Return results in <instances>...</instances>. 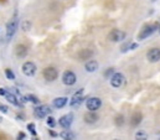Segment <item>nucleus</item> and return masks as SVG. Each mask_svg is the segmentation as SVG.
<instances>
[{
  "mask_svg": "<svg viewBox=\"0 0 160 140\" xmlns=\"http://www.w3.org/2000/svg\"><path fill=\"white\" fill-rule=\"evenodd\" d=\"M48 133H50V135H51V137H58V134H57V133H55L53 130H50Z\"/></svg>",
  "mask_w": 160,
  "mask_h": 140,
  "instance_id": "72a5a7b5",
  "label": "nucleus"
},
{
  "mask_svg": "<svg viewBox=\"0 0 160 140\" xmlns=\"http://www.w3.org/2000/svg\"><path fill=\"white\" fill-rule=\"evenodd\" d=\"M25 138H26V134H25V133L20 132V133L18 134V139H25Z\"/></svg>",
  "mask_w": 160,
  "mask_h": 140,
  "instance_id": "7c9ffc66",
  "label": "nucleus"
},
{
  "mask_svg": "<svg viewBox=\"0 0 160 140\" xmlns=\"http://www.w3.org/2000/svg\"><path fill=\"white\" fill-rule=\"evenodd\" d=\"M83 99H84V98H83V89H80V91H77V92L72 96L70 105L73 107V108H77V107H80V105L82 104Z\"/></svg>",
  "mask_w": 160,
  "mask_h": 140,
  "instance_id": "f8f14e48",
  "label": "nucleus"
},
{
  "mask_svg": "<svg viewBox=\"0 0 160 140\" xmlns=\"http://www.w3.org/2000/svg\"><path fill=\"white\" fill-rule=\"evenodd\" d=\"M67 101L68 99L66 97H58V98L53 99V107L57 108V109H61V108H63L65 105L67 104Z\"/></svg>",
  "mask_w": 160,
  "mask_h": 140,
  "instance_id": "dca6fc26",
  "label": "nucleus"
},
{
  "mask_svg": "<svg viewBox=\"0 0 160 140\" xmlns=\"http://www.w3.org/2000/svg\"><path fill=\"white\" fill-rule=\"evenodd\" d=\"M16 119L18 120H24V115H16Z\"/></svg>",
  "mask_w": 160,
  "mask_h": 140,
  "instance_id": "f704fd0d",
  "label": "nucleus"
},
{
  "mask_svg": "<svg viewBox=\"0 0 160 140\" xmlns=\"http://www.w3.org/2000/svg\"><path fill=\"white\" fill-rule=\"evenodd\" d=\"M58 137H60V138H62V139H66V140L75 139V134H73V133H71V132H68V130H65V132L60 133V134H58Z\"/></svg>",
  "mask_w": 160,
  "mask_h": 140,
  "instance_id": "6ab92c4d",
  "label": "nucleus"
},
{
  "mask_svg": "<svg viewBox=\"0 0 160 140\" xmlns=\"http://www.w3.org/2000/svg\"><path fill=\"white\" fill-rule=\"evenodd\" d=\"M72 122H73V114H72V113L65 114V115H62V117L58 119V124H60V127L63 128V129H68V128L72 125Z\"/></svg>",
  "mask_w": 160,
  "mask_h": 140,
  "instance_id": "9d476101",
  "label": "nucleus"
},
{
  "mask_svg": "<svg viewBox=\"0 0 160 140\" xmlns=\"http://www.w3.org/2000/svg\"><path fill=\"white\" fill-rule=\"evenodd\" d=\"M157 30H158V26L157 25H147V26H144L142 29V31L139 32V35H138V40L140 41V40H144V38L152 36Z\"/></svg>",
  "mask_w": 160,
  "mask_h": 140,
  "instance_id": "20e7f679",
  "label": "nucleus"
},
{
  "mask_svg": "<svg viewBox=\"0 0 160 140\" xmlns=\"http://www.w3.org/2000/svg\"><path fill=\"white\" fill-rule=\"evenodd\" d=\"M92 51H89V50H82L80 53V58L81 60H89V57L92 56Z\"/></svg>",
  "mask_w": 160,
  "mask_h": 140,
  "instance_id": "aec40b11",
  "label": "nucleus"
},
{
  "mask_svg": "<svg viewBox=\"0 0 160 140\" xmlns=\"http://www.w3.org/2000/svg\"><path fill=\"white\" fill-rule=\"evenodd\" d=\"M124 122H125V120H124V117H123L122 114L116 117V125H117V127H123V125H124Z\"/></svg>",
  "mask_w": 160,
  "mask_h": 140,
  "instance_id": "393cba45",
  "label": "nucleus"
},
{
  "mask_svg": "<svg viewBox=\"0 0 160 140\" xmlns=\"http://www.w3.org/2000/svg\"><path fill=\"white\" fill-rule=\"evenodd\" d=\"M42 76H43V78H45L47 82H53V81L57 79L58 72H57V70H56L55 67H46V68L43 70V72H42Z\"/></svg>",
  "mask_w": 160,
  "mask_h": 140,
  "instance_id": "39448f33",
  "label": "nucleus"
},
{
  "mask_svg": "<svg viewBox=\"0 0 160 140\" xmlns=\"http://www.w3.org/2000/svg\"><path fill=\"white\" fill-rule=\"evenodd\" d=\"M4 72H5V77L8 79H10V81H14L15 79V74H14V72L10 70V68H5Z\"/></svg>",
  "mask_w": 160,
  "mask_h": 140,
  "instance_id": "5701e85b",
  "label": "nucleus"
},
{
  "mask_svg": "<svg viewBox=\"0 0 160 140\" xmlns=\"http://www.w3.org/2000/svg\"><path fill=\"white\" fill-rule=\"evenodd\" d=\"M152 1H155V0H152Z\"/></svg>",
  "mask_w": 160,
  "mask_h": 140,
  "instance_id": "e433bc0d",
  "label": "nucleus"
},
{
  "mask_svg": "<svg viewBox=\"0 0 160 140\" xmlns=\"http://www.w3.org/2000/svg\"><path fill=\"white\" fill-rule=\"evenodd\" d=\"M84 68H86L87 72L93 73V72H96V71L98 70V62L94 61V60H88L86 62V65H84Z\"/></svg>",
  "mask_w": 160,
  "mask_h": 140,
  "instance_id": "4468645a",
  "label": "nucleus"
},
{
  "mask_svg": "<svg viewBox=\"0 0 160 140\" xmlns=\"http://www.w3.org/2000/svg\"><path fill=\"white\" fill-rule=\"evenodd\" d=\"M15 53H16L18 57L24 58V57H26V55H28V47H26L25 45H18L16 48H15Z\"/></svg>",
  "mask_w": 160,
  "mask_h": 140,
  "instance_id": "2eb2a0df",
  "label": "nucleus"
},
{
  "mask_svg": "<svg viewBox=\"0 0 160 140\" xmlns=\"http://www.w3.org/2000/svg\"><path fill=\"white\" fill-rule=\"evenodd\" d=\"M135 138H137V139L145 140V139H148V134H147L145 132H143V130H139V132L135 133Z\"/></svg>",
  "mask_w": 160,
  "mask_h": 140,
  "instance_id": "b1692460",
  "label": "nucleus"
},
{
  "mask_svg": "<svg viewBox=\"0 0 160 140\" xmlns=\"http://www.w3.org/2000/svg\"><path fill=\"white\" fill-rule=\"evenodd\" d=\"M50 113H51V108L46 104H40L39 107H36V108L34 109V115H35L38 119L46 118Z\"/></svg>",
  "mask_w": 160,
  "mask_h": 140,
  "instance_id": "7ed1b4c3",
  "label": "nucleus"
},
{
  "mask_svg": "<svg viewBox=\"0 0 160 140\" xmlns=\"http://www.w3.org/2000/svg\"><path fill=\"white\" fill-rule=\"evenodd\" d=\"M124 81H125V78H124V76L122 74V73H113L112 74V77H111V84H112V87H114V88H119L122 87L123 84H124Z\"/></svg>",
  "mask_w": 160,
  "mask_h": 140,
  "instance_id": "9b49d317",
  "label": "nucleus"
},
{
  "mask_svg": "<svg viewBox=\"0 0 160 140\" xmlns=\"http://www.w3.org/2000/svg\"><path fill=\"white\" fill-rule=\"evenodd\" d=\"M19 28V18H18V14L15 12L14 16L9 20V22L6 24V38L10 40L12 36L15 35L16 30Z\"/></svg>",
  "mask_w": 160,
  "mask_h": 140,
  "instance_id": "f257e3e1",
  "label": "nucleus"
},
{
  "mask_svg": "<svg viewBox=\"0 0 160 140\" xmlns=\"http://www.w3.org/2000/svg\"><path fill=\"white\" fill-rule=\"evenodd\" d=\"M6 92H8V91H6L5 88H0V96H5Z\"/></svg>",
  "mask_w": 160,
  "mask_h": 140,
  "instance_id": "473e14b6",
  "label": "nucleus"
},
{
  "mask_svg": "<svg viewBox=\"0 0 160 140\" xmlns=\"http://www.w3.org/2000/svg\"><path fill=\"white\" fill-rule=\"evenodd\" d=\"M28 129H29V132H30L34 137H36V130H35V124H34V123H29V124H28Z\"/></svg>",
  "mask_w": 160,
  "mask_h": 140,
  "instance_id": "bb28decb",
  "label": "nucleus"
},
{
  "mask_svg": "<svg viewBox=\"0 0 160 140\" xmlns=\"http://www.w3.org/2000/svg\"><path fill=\"white\" fill-rule=\"evenodd\" d=\"M129 47H130V41L129 42H125L123 46H122V48H120V51L123 52V53H125L128 50H129Z\"/></svg>",
  "mask_w": 160,
  "mask_h": 140,
  "instance_id": "cd10ccee",
  "label": "nucleus"
},
{
  "mask_svg": "<svg viewBox=\"0 0 160 140\" xmlns=\"http://www.w3.org/2000/svg\"><path fill=\"white\" fill-rule=\"evenodd\" d=\"M20 26H21V29H22L24 31H30V29H31V22L28 21V20H24V21L20 24Z\"/></svg>",
  "mask_w": 160,
  "mask_h": 140,
  "instance_id": "412c9836",
  "label": "nucleus"
},
{
  "mask_svg": "<svg viewBox=\"0 0 160 140\" xmlns=\"http://www.w3.org/2000/svg\"><path fill=\"white\" fill-rule=\"evenodd\" d=\"M142 119H143V117H142L140 113H134L133 117L130 118V124H132V127H138V125L142 123Z\"/></svg>",
  "mask_w": 160,
  "mask_h": 140,
  "instance_id": "f3484780",
  "label": "nucleus"
},
{
  "mask_svg": "<svg viewBox=\"0 0 160 140\" xmlns=\"http://www.w3.org/2000/svg\"><path fill=\"white\" fill-rule=\"evenodd\" d=\"M158 30H159V34H160V26H159V28H158Z\"/></svg>",
  "mask_w": 160,
  "mask_h": 140,
  "instance_id": "c9c22d12",
  "label": "nucleus"
},
{
  "mask_svg": "<svg viewBox=\"0 0 160 140\" xmlns=\"http://www.w3.org/2000/svg\"><path fill=\"white\" fill-rule=\"evenodd\" d=\"M125 36H127V34H125L124 31H122L119 29H114V30H112V31L109 32L108 38H109L112 42H122V41L125 38Z\"/></svg>",
  "mask_w": 160,
  "mask_h": 140,
  "instance_id": "0eeeda50",
  "label": "nucleus"
},
{
  "mask_svg": "<svg viewBox=\"0 0 160 140\" xmlns=\"http://www.w3.org/2000/svg\"><path fill=\"white\" fill-rule=\"evenodd\" d=\"M62 82L66 86H73L77 82V77L73 71H65L62 74Z\"/></svg>",
  "mask_w": 160,
  "mask_h": 140,
  "instance_id": "423d86ee",
  "label": "nucleus"
},
{
  "mask_svg": "<svg viewBox=\"0 0 160 140\" xmlns=\"http://www.w3.org/2000/svg\"><path fill=\"white\" fill-rule=\"evenodd\" d=\"M84 122L87 123V124H94L97 120H98V115L94 113V112H91V110H88L86 114H84Z\"/></svg>",
  "mask_w": 160,
  "mask_h": 140,
  "instance_id": "ddd939ff",
  "label": "nucleus"
},
{
  "mask_svg": "<svg viewBox=\"0 0 160 140\" xmlns=\"http://www.w3.org/2000/svg\"><path fill=\"white\" fill-rule=\"evenodd\" d=\"M4 97L6 98V101H8L9 103H11L12 105H20V102H19V99L16 98V96H15V94L6 92V94H5Z\"/></svg>",
  "mask_w": 160,
  "mask_h": 140,
  "instance_id": "a211bd4d",
  "label": "nucleus"
},
{
  "mask_svg": "<svg viewBox=\"0 0 160 140\" xmlns=\"http://www.w3.org/2000/svg\"><path fill=\"white\" fill-rule=\"evenodd\" d=\"M159 135H160V133H159Z\"/></svg>",
  "mask_w": 160,
  "mask_h": 140,
  "instance_id": "4c0bfd02",
  "label": "nucleus"
},
{
  "mask_svg": "<svg viewBox=\"0 0 160 140\" xmlns=\"http://www.w3.org/2000/svg\"><path fill=\"white\" fill-rule=\"evenodd\" d=\"M26 99H28L29 102L34 103V104H40V99H39L36 96H34V94H29V96H26Z\"/></svg>",
  "mask_w": 160,
  "mask_h": 140,
  "instance_id": "4be33fe9",
  "label": "nucleus"
},
{
  "mask_svg": "<svg viewBox=\"0 0 160 140\" xmlns=\"http://www.w3.org/2000/svg\"><path fill=\"white\" fill-rule=\"evenodd\" d=\"M0 112H1V113H4V114H8V113H9V108H8L6 105L0 104Z\"/></svg>",
  "mask_w": 160,
  "mask_h": 140,
  "instance_id": "c756f323",
  "label": "nucleus"
},
{
  "mask_svg": "<svg viewBox=\"0 0 160 140\" xmlns=\"http://www.w3.org/2000/svg\"><path fill=\"white\" fill-rule=\"evenodd\" d=\"M21 70H22V73L25 74V76H28V77H32L35 73H36V65L34 63V62H31V61H28V62H25L24 65H22V67H21Z\"/></svg>",
  "mask_w": 160,
  "mask_h": 140,
  "instance_id": "1a4fd4ad",
  "label": "nucleus"
},
{
  "mask_svg": "<svg viewBox=\"0 0 160 140\" xmlns=\"http://www.w3.org/2000/svg\"><path fill=\"white\" fill-rule=\"evenodd\" d=\"M113 73H114V68H108V70L104 72V77H106V78H108V77H109V76H112Z\"/></svg>",
  "mask_w": 160,
  "mask_h": 140,
  "instance_id": "c85d7f7f",
  "label": "nucleus"
},
{
  "mask_svg": "<svg viewBox=\"0 0 160 140\" xmlns=\"http://www.w3.org/2000/svg\"><path fill=\"white\" fill-rule=\"evenodd\" d=\"M147 58L152 63H157L160 61V48L159 47H153L147 52Z\"/></svg>",
  "mask_w": 160,
  "mask_h": 140,
  "instance_id": "6e6552de",
  "label": "nucleus"
},
{
  "mask_svg": "<svg viewBox=\"0 0 160 140\" xmlns=\"http://www.w3.org/2000/svg\"><path fill=\"white\" fill-rule=\"evenodd\" d=\"M86 107L91 112H97L102 107V101L98 97H91L86 101Z\"/></svg>",
  "mask_w": 160,
  "mask_h": 140,
  "instance_id": "f03ea898",
  "label": "nucleus"
},
{
  "mask_svg": "<svg viewBox=\"0 0 160 140\" xmlns=\"http://www.w3.org/2000/svg\"><path fill=\"white\" fill-rule=\"evenodd\" d=\"M46 123H47V125H48L50 128H55V125H56L55 118L51 117V115H47V120H46Z\"/></svg>",
  "mask_w": 160,
  "mask_h": 140,
  "instance_id": "a878e982",
  "label": "nucleus"
},
{
  "mask_svg": "<svg viewBox=\"0 0 160 140\" xmlns=\"http://www.w3.org/2000/svg\"><path fill=\"white\" fill-rule=\"evenodd\" d=\"M137 47H138V43H137V42H133V43L130 42V47H129V50H134V48H137Z\"/></svg>",
  "mask_w": 160,
  "mask_h": 140,
  "instance_id": "2f4dec72",
  "label": "nucleus"
}]
</instances>
